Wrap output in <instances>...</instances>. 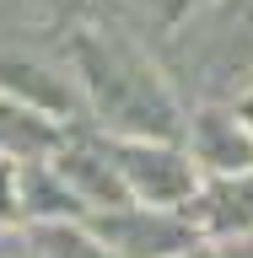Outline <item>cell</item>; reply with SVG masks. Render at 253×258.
Here are the masks:
<instances>
[{"instance_id":"9a60e30c","label":"cell","mask_w":253,"mask_h":258,"mask_svg":"<svg viewBox=\"0 0 253 258\" xmlns=\"http://www.w3.org/2000/svg\"><path fill=\"white\" fill-rule=\"evenodd\" d=\"M173 258H205V242H199V247H189V253H173Z\"/></svg>"},{"instance_id":"6da1fadb","label":"cell","mask_w":253,"mask_h":258,"mask_svg":"<svg viewBox=\"0 0 253 258\" xmlns=\"http://www.w3.org/2000/svg\"><path fill=\"white\" fill-rule=\"evenodd\" d=\"M65 64L76 76L81 113L97 118L103 135H151V140L183 135V102L162 59L140 38L119 27H76L65 38Z\"/></svg>"},{"instance_id":"5b68a950","label":"cell","mask_w":253,"mask_h":258,"mask_svg":"<svg viewBox=\"0 0 253 258\" xmlns=\"http://www.w3.org/2000/svg\"><path fill=\"white\" fill-rule=\"evenodd\" d=\"M0 92L60 118V124L81 118V92H76L70 64H65V48L48 54V48L22 43V38H0Z\"/></svg>"},{"instance_id":"7a4b0ae2","label":"cell","mask_w":253,"mask_h":258,"mask_svg":"<svg viewBox=\"0 0 253 258\" xmlns=\"http://www.w3.org/2000/svg\"><path fill=\"white\" fill-rule=\"evenodd\" d=\"M162 70L173 92L199 102H237L253 86V0H205L178 16L173 43L162 48Z\"/></svg>"},{"instance_id":"3957f363","label":"cell","mask_w":253,"mask_h":258,"mask_svg":"<svg viewBox=\"0 0 253 258\" xmlns=\"http://www.w3.org/2000/svg\"><path fill=\"white\" fill-rule=\"evenodd\" d=\"M103 140H108V156L119 167L124 194L140 205L183 210L199 188V177H205L178 140H151V135H103Z\"/></svg>"},{"instance_id":"8fae6325","label":"cell","mask_w":253,"mask_h":258,"mask_svg":"<svg viewBox=\"0 0 253 258\" xmlns=\"http://www.w3.org/2000/svg\"><path fill=\"white\" fill-rule=\"evenodd\" d=\"M0 258H43L38 242H32V226L22 231L16 221H0Z\"/></svg>"},{"instance_id":"8992f818","label":"cell","mask_w":253,"mask_h":258,"mask_svg":"<svg viewBox=\"0 0 253 258\" xmlns=\"http://www.w3.org/2000/svg\"><path fill=\"white\" fill-rule=\"evenodd\" d=\"M43 156H48V167L65 177V188L76 194L81 210H108V205H124V199H129L124 183H119V167H113L103 135H86V129L70 124Z\"/></svg>"},{"instance_id":"7c38bea8","label":"cell","mask_w":253,"mask_h":258,"mask_svg":"<svg viewBox=\"0 0 253 258\" xmlns=\"http://www.w3.org/2000/svg\"><path fill=\"white\" fill-rule=\"evenodd\" d=\"M16 161L22 156H0V221H22V205H16Z\"/></svg>"},{"instance_id":"5bb4252c","label":"cell","mask_w":253,"mask_h":258,"mask_svg":"<svg viewBox=\"0 0 253 258\" xmlns=\"http://www.w3.org/2000/svg\"><path fill=\"white\" fill-rule=\"evenodd\" d=\"M232 108H237V113H242V124H248V129H253V86H248V92H242V97H237V102H232Z\"/></svg>"},{"instance_id":"52a82bcc","label":"cell","mask_w":253,"mask_h":258,"mask_svg":"<svg viewBox=\"0 0 253 258\" xmlns=\"http://www.w3.org/2000/svg\"><path fill=\"white\" fill-rule=\"evenodd\" d=\"M178 140H183V151L194 156V167L205 177L253 167V129L242 124V113L232 102H194V113H183Z\"/></svg>"},{"instance_id":"4fadbf2b","label":"cell","mask_w":253,"mask_h":258,"mask_svg":"<svg viewBox=\"0 0 253 258\" xmlns=\"http://www.w3.org/2000/svg\"><path fill=\"white\" fill-rule=\"evenodd\" d=\"M205 258H253V231L248 237H216V247H205Z\"/></svg>"},{"instance_id":"ba28073f","label":"cell","mask_w":253,"mask_h":258,"mask_svg":"<svg viewBox=\"0 0 253 258\" xmlns=\"http://www.w3.org/2000/svg\"><path fill=\"white\" fill-rule=\"evenodd\" d=\"M183 215H189V226L199 237H248L253 231V167L199 177Z\"/></svg>"},{"instance_id":"9c48e42d","label":"cell","mask_w":253,"mask_h":258,"mask_svg":"<svg viewBox=\"0 0 253 258\" xmlns=\"http://www.w3.org/2000/svg\"><path fill=\"white\" fill-rule=\"evenodd\" d=\"M65 129L70 124H60V118H48V113L0 92V156H43Z\"/></svg>"},{"instance_id":"277c9868","label":"cell","mask_w":253,"mask_h":258,"mask_svg":"<svg viewBox=\"0 0 253 258\" xmlns=\"http://www.w3.org/2000/svg\"><path fill=\"white\" fill-rule=\"evenodd\" d=\"M81 221L113 258H173L205 242L183 210L140 205V199H124V205H108V210H81Z\"/></svg>"},{"instance_id":"30bf717a","label":"cell","mask_w":253,"mask_h":258,"mask_svg":"<svg viewBox=\"0 0 253 258\" xmlns=\"http://www.w3.org/2000/svg\"><path fill=\"white\" fill-rule=\"evenodd\" d=\"M32 242L43 258H113L103 242L86 231L81 215H60V221H32Z\"/></svg>"}]
</instances>
